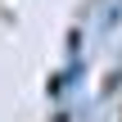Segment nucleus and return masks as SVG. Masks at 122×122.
I'll use <instances>...</instances> for the list:
<instances>
[]
</instances>
